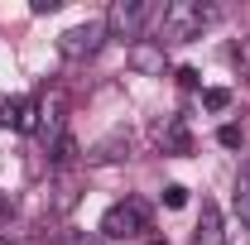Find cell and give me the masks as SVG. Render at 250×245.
Returning a JSON list of instances; mask_svg holds the SVG:
<instances>
[{"instance_id":"7c38bea8","label":"cell","mask_w":250,"mask_h":245,"mask_svg":"<svg viewBox=\"0 0 250 245\" xmlns=\"http://www.w3.org/2000/svg\"><path fill=\"white\" fill-rule=\"evenodd\" d=\"M236 216H241V226H250V159L236 178Z\"/></svg>"},{"instance_id":"3957f363","label":"cell","mask_w":250,"mask_h":245,"mask_svg":"<svg viewBox=\"0 0 250 245\" xmlns=\"http://www.w3.org/2000/svg\"><path fill=\"white\" fill-rule=\"evenodd\" d=\"M145 226H149V202L145 197H121V202H111L106 216H101V236L106 241H130Z\"/></svg>"},{"instance_id":"277c9868","label":"cell","mask_w":250,"mask_h":245,"mask_svg":"<svg viewBox=\"0 0 250 245\" xmlns=\"http://www.w3.org/2000/svg\"><path fill=\"white\" fill-rule=\"evenodd\" d=\"M106 39H111L106 34V20H82V24H72V29L58 34V53L72 58V62H82V58H92Z\"/></svg>"},{"instance_id":"5bb4252c","label":"cell","mask_w":250,"mask_h":245,"mask_svg":"<svg viewBox=\"0 0 250 245\" xmlns=\"http://www.w3.org/2000/svg\"><path fill=\"white\" fill-rule=\"evenodd\" d=\"M202 106H207V111H226V106H231V92H226V87H207V92H202Z\"/></svg>"},{"instance_id":"e0dca14e","label":"cell","mask_w":250,"mask_h":245,"mask_svg":"<svg viewBox=\"0 0 250 245\" xmlns=\"http://www.w3.org/2000/svg\"><path fill=\"white\" fill-rule=\"evenodd\" d=\"M183 202H188V187H178V183L164 187V207H183Z\"/></svg>"},{"instance_id":"4fadbf2b","label":"cell","mask_w":250,"mask_h":245,"mask_svg":"<svg viewBox=\"0 0 250 245\" xmlns=\"http://www.w3.org/2000/svg\"><path fill=\"white\" fill-rule=\"evenodd\" d=\"M15 130H24V135H34L39 130V101H20V116H15Z\"/></svg>"},{"instance_id":"9c48e42d","label":"cell","mask_w":250,"mask_h":245,"mask_svg":"<svg viewBox=\"0 0 250 245\" xmlns=\"http://www.w3.org/2000/svg\"><path fill=\"white\" fill-rule=\"evenodd\" d=\"M72 207H77V178H72V173H58L53 187H48V212H53V216H67Z\"/></svg>"},{"instance_id":"d6986e66","label":"cell","mask_w":250,"mask_h":245,"mask_svg":"<svg viewBox=\"0 0 250 245\" xmlns=\"http://www.w3.org/2000/svg\"><path fill=\"white\" fill-rule=\"evenodd\" d=\"M202 77H197V67H178V87H197Z\"/></svg>"},{"instance_id":"8992f818","label":"cell","mask_w":250,"mask_h":245,"mask_svg":"<svg viewBox=\"0 0 250 245\" xmlns=\"http://www.w3.org/2000/svg\"><path fill=\"white\" fill-rule=\"evenodd\" d=\"M192 245H226V226H221L217 202H202V212H197V226H192Z\"/></svg>"},{"instance_id":"9a60e30c","label":"cell","mask_w":250,"mask_h":245,"mask_svg":"<svg viewBox=\"0 0 250 245\" xmlns=\"http://www.w3.org/2000/svg\"><path fill=\"white\" fill-rule=\"evenodd\" d=\"M231 62L250 77V39H236V43H231Z\"/></svg>"},{"instance_id":"8fae6325","label":"cell","mask_w":250,"mask_h":245,"mask_svg":"<svg viewBox=\"0 0 250 245\" xmlns=\"http://www.w3.org/2000/svg\"><path fill=\"white\" fill-rule=\"evenodd\" d=\"M48 159H53V168H58V173H67V168H72V163L82 159V154H77V140H72V135L62 130V140L53 144V154H48Z\"/></svg>"},{"instance_id":"6da1fadb","label":"cell","mask_w":250,"mask_h":245,"mask_svg":"<svg viewBox=\"0 0 250 245\" xmlns=\"http://www.w3.org/2000/svg\"><path fill=\"white\" fill-rule=\"evenodd\" d=\"M217 5H197V0H168L164 20H159V43H188L217 20Z\"/></svg>"},{"instance_id":"ba28073f","label":"cell","mask_w":250,"mask_h":245,"mask_svg":"<svg viewBox=\"0 0 250 245\" xmlns=\"http://www.w3.org/2000/svg\"><path fill=\"white\" fill-rule=\"evenodd\" d=\"M154 144H159L164 154H192V135H188V125L173 116V121H164V125L154 130Z\"/></svg>"},{"instance_id":"30bf717a","label":"cell","mask_w":250,"mask_h":245,"mask_svg":"<svg viewBox=\"0 0 250 245\" xmlns=\"http://www.w3.org/2000/svg\"><path fill=\"white\" fill-rule=\"evenodd\" d=\"M130 62H135L140 72H164V48H159V43H135V48H130Z\"/></svg>"},{"instance_id":"52a82bcc","label":"cell","mask_w":250,"mask_h":245,"mask_svg":"<svg viewBox=\"0 0 250 245\" xmlns=\"http://www.w3.org/2000/svg\"><path fill=\"white\" fill-rule=\"evenodd\" d=\"M39 135L48 140V149L62 140V92H53L48 101H39Z\"/></svg>"},{"instance_id":"ac0fdd59","label":"cell","mask_w":250,"mask_h":245,"mask_svg":"<svg viewBox=\"0 0 250 245\" xmlns=\"http://www.w3.org/2000/svg\"><path fill=\"white\" fill-rule=\"evenodd\" d=\"M217 140L226 144V149H241V130H236V125H221V130H217Z\"/></svg>"},{"instance_id":"ffe728a7","label":"cell","mask_w":250,"mask_h":245,"mask_svg":"<svg viewBox=\"0 0 250 245\" xmlns=\"http://www.w3.org/2000/svg\"><path fill=\"white\" fill-rule=\"evenodd\" d=\"M62 245H96L92 236H82V231H67V236H62Z\"/></svg>"},{"instance_id":"7a4b0ae2","label":"cell","mask_w":250,"mask_h":245,"mask_svg":"<svg viewBox=\"0 0 250 245\" xmlns=\"http://www.w3.org/2000/svg\"><path fill=\"white\" fill-rule=\"evenodd\" d=\"M164 20V5L159 0H111L106 10V34L111 39H140V34Z\"/></svg>"},{"instance_id":"5b68a950","label":"cell","mask_w":250,"mask_h":245,"mask_svg":"<svg viewBox=\"0 0 250 245\" xmlns=\"http://www.w3.org/2000/svg\"><path fill=\"white\" fill-rule=\"evenodd\" d=\"M130 149H135V135L130 130H111L101 144H92L87 163H121V159H130Z\"/></svg>"},{"instance_id":"2e32d148","label":"cell","mask_w":250,"mask_h":245,"mask_svg":"<svg viewBox=\"0 0 250 245\" xmlns=\"http://www.w3.org/2000/svg\"><path fill=\"white\" fill-rule=\"evenodd\" d=\"M15 116H20V101L15 96H0V125H15Z\"/></svg>"},{"instance_id":"44dd1931","label":"cell","mask_w":250,"mask_h":245,"mask_svg":"<svg viewBox=\"0 0 250 245\" xmlns=\"http://www.w3.org/2000/svg\"><path fill=\"white\" fill-rule=\"evenodd\" d=\"M154 245H159V241H154Z\"/></svg>"}]
</instances>
